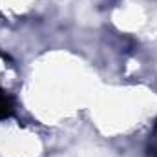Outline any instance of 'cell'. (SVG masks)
<instances>
[{
    "instance_id": "cell-1",
    "label": "cell",
    "mask_w": 157,
    "mask_h": 157,
    "mask_svg": "<svg viewBox=\"0 0 157 157\" xmlns=\"http://www.w3.org/2000/svg\"><path fill=\"white\" fill-rule=\"evenodd\" d=\"M11 110H13L11 99H9L4 91H0V119H2V117H7V115L11 113Z\"/></svg>"
}]
</instances>
